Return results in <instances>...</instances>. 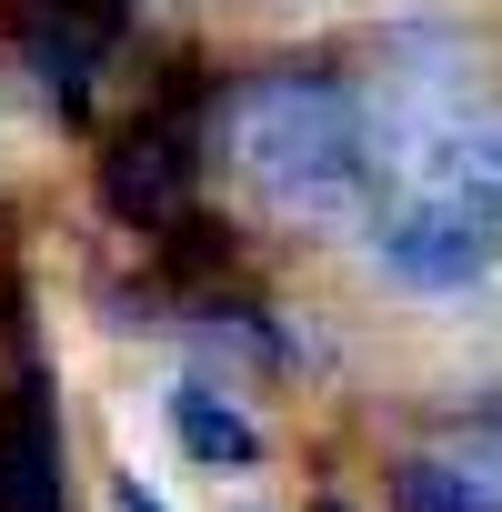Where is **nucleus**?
Segmentation results:
<instances>
[{"mask_svg": "<svg viewBox=\"0 0 502 512\" xmlns=\"http://www.w3.org/2000/svg\"><path fill=\"white\" fill-rule=\"evenodd\" d=\"M221 141H231V171L282 221L372 211L382 131H372L362 81H342L332 61H262V71H241L221 91Z\"/></svg>", "mask_w": 502, "mask_h": 512, "instance_id": "1", "label": "nucleus"}, {"mask_svg": "<svg viewBox=\"0 0 502 512\" xmlns=\"http://www.w3.org/2000/svg\"><path fill=\"white\" fill-rule=\"evenodd\" d=\"M372 262H382V282L432 292V302L472 292L502 262V201L472 191V181H452V171H422L392 201H372Z\"/></svg>", "mask_w": 502, "mask_h": 512, "instance_id": "2", "label": "nucleus"}, {"mask_svg": "<svg viewBox=\"0 0 502 512\" xmlns=\"http://www.w3.org/2000/svg\"><path fill=\"white\" fill-rule=\"evenodd\" d=\"M211 121H221V91H201V81H161L131 111V131L101 151V201H111L121 231H151V241L191 231V191H201Z\"/></svg>", "mask_w": 502, "mask_h": 512, "instance_id": "3", "label": "nucleus"}, {"mask_svg": "<svg viewBox=\"0 0 502 512\" xmlns=\"http://www.w3.org/2000/svg\"><path fill=\"white\" fill-rule=\"evenodd\" d=\"M0 512H71V452H61V392L41 352L0 382Z\"/></svg>", "mask_w": 502, "mask_h": 512, "instance_id": "4", "label": "nucleus"}, {"mask_svg": "<svg viewBox=\"0 0 502 512\" xmlns=\"http://www.w3.org/2000/svg\"><path fill=\"white\" fill-rule=\"evenodd\" d=\"M171 432H181V452L201 472H251V462H262V422H251L231 392H211V382H181L171 392Z\"/></svg>", "mask_w": 502, "mask_h": 512, "instance_id": "5", "label": "nucleus"}, {"mask_svg": "<svg viewBox=\"0 0 502 512\" xmlns=\"http://www.w3.org/2000/svg\"><path fill=\"white\" fill-rule=\"evenodd\" d=\"M392 512H502V492L482 472H462L452 452H402L392 462Z\"/></svg>", "mask_w": 502, "mask_h": 512, "instance_id": "6", "label": "nucleus"}, {"mask_svg": "<svg viewBox=\"0 0 502 512\" xmlns=\"http://www.w3.org/2000/svg\"><path fill=\"white\" fill-rule=\"evenodd\" d=\"M432 171H452V181H472V191H492V201H502V111L442 121V141H432Z\"/></svg>", "mask_w": 502, "mask_h": 512, "instance_id": "7", "label": "nucleus"}, {"mask_svg": "<svg viewBox=\"0 0 502 512\" xmlns=\"http://www.w3.org/2000/svg\"><path fill=\"white\" fill-rule=\"evenodd\" d=\"M442 452H452L462 472H482V482L502 492V392H482V402L442 412Z\"/></svg>", "mask_w": 502, "mask_h": 512, "instance_id": "8", "label": "nucleus"}, {"mask_svg": "<svg viewBox=\"0 0 502 512\" xmlns=\"http://www.w3.org/2000/svg\"><path fill=\"white\" fill-rule=\"evenodd\" d=\"M111 512H171V502H161L141 472H111Z\"/></svg>", "mask_w": 502, "mask_h": 512, "instance_id": "9", "label": "nucleus"}, {"mask_svg": "<svg viewBox=\"0 0 502 512\" xmlns=\"http://www.w3.org/2000/svg\"><path fill=\"white\" fill-rule=\"evenodd\" d=\"M312 512H352V502H342V492H322V502H312Z\"/></svg>", "mask_w": 502, "mask_h": 512, "instance_id": "10", "label": "nucleus"}]
</instances>
